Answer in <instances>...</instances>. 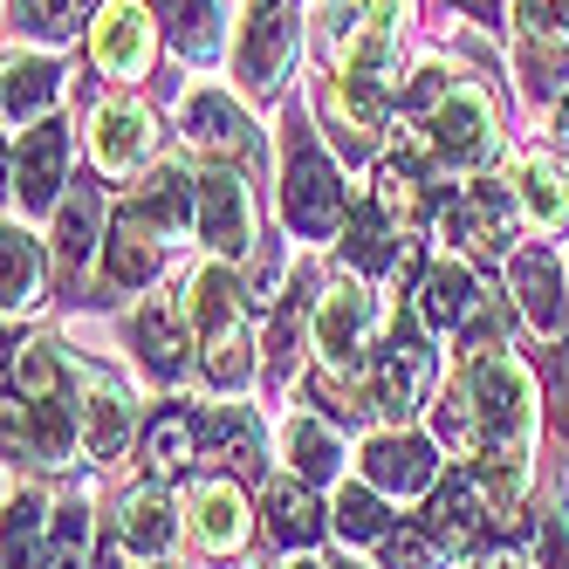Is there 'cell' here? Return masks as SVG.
<instances>
[{
  "mask_svg": "<svg viewBox=\"0 0 569 569\" xmlns=\"http://www.w3.org/2000/svg\"><path fill=\"white\" fill-rule=\"evenodd\" d=\"M186 528H192V542L207 549V556H233L240 542H248V495H240L233 480H199L192 495H186Z\"/></svg>",
  "mask_w": 569,
  "mask_h": 569,
  "instance_id": "d6986e66",
  "label": "cell"
},
{
  "mask_svg": "<svg viewBox=\"0 0 569 569\" xmlns=\"http://www.w3.org/2000/svg\"><path fill=\"white\" fill-rule=\"evenodd\" d=\"M432 432L473 467L495 528L521 521L528 495V439H536V378L508 350H467L453 385L432 405Z\"/></svg>",
  "mask_w": 569,
  "mask_h": 569,
  "instance_id": "6da1fadb",
  "label": "cell"
},
{
  "mask_svg": "<svg viewBox=\"0 0 569 569\" xmlns=\"http://www.w3.org/2000/svg\"><path fill=\"white\" fill-rule=\"evenodd\" d=\"M144 151H151V110L131 103V97H110V103L90 117V158H97V172L131 179V172L144 166Z\"/></svg>",
  "mask_w": 569,
  "mask_h": 569,
  "instance_id": "2e32d148",
  "label": "cell"
},
{
  "mask_svg": "<svg viewBox=\"0 0 569 569\" xmlns=\"http://www.w3.org/2000/svg\"><path fill=\"white\" fill-rule=\"evenodd\" d=\"M473 569H528V562H521L515 549H480V556H473Z\"/></svg>",
  "mask_w": 569,
  "mask_h": 569,
  "instance_id": "ab89813d",
  "label": "cell"
},
{
  "mask_svg": "<svg viewBox=\"0 0 569 569\" xmlns=\"http://www.w3.org/2000/svg\"><path fill=\"white\" fill-rule=\"evenodd\" d=\"M90 56L117 83H138L151 69V8L144 0H103L90 21Z\"/></svg>",
  "mask_w": 569,
  "mask_h": 569,
  "instance_id": "7c38bea8",
  "label": "cell"
},
{
  "mask_svg": "<svg viewBox=\"0 0 569 569\" xmlns=\"http://www.w3.org/2000/svg\"><path fill=\"white\" fill-rule=\"evenodd\" d=\"M309 343H316V363L322 371H337V378H363L371 371V357L385 350L378 343V302L357 289V281H337L330 296L316 302V316H309Z\"/></svg>",
  "mask_w": 569,
  "mask_h": 569,
  "instance_id": "277c9868",
  "label": "cell"
},
{
  "mask_svg": "<svg viewBox=\"0 0 569 569\" xmlns=\"http://www.w3.org/2000/svg\"><path fill=\"white\" fill-rule=\"evenodd\" d=\"M426 199H432L426 151H419V144H398V158H385V172H378V207H385L391 220H419Z\"/></svg>",
  "mask_w": 569,
  "mask_h": 569,
  "instance_id": "484cf974",
  "label": "cell"
},
{
  "mask_svg": "<svg viewBox=\"0 0 569 569\" xmlns=\"http://www.w3.org/2000/svg\"><path fill=\"white\" fill-rule=\"evenodd\" d=\"M296 62V8L289 0H248L240 14V42H233V69L254 97H274L281 76Z\"/></svg>",
  "mask_w": 569,
  "mask_h": 569,
  "instance_id": "52a82bcc",
  "label": "cell"
},
{
  "mask_svg": "<svg viewBox=\"0 0 569 569\" xmlns=\"http://www.w3.org/2000/svg\"><path fill=\"white\" fill-rule=\"evenodd\" d=\"M166 14H172V49L186 62H213L220 56V42H227L220 0H166Z\"/></svg>",
  "mask_w": 569,
  "mask_h": 569,
  "instance_id": "f546056e",
  "label": "cell"
},
{
  "mask_svg": "<svg viewBox=\"0 0 569 569\" xmlns=\"http://www.w3.org/2000/svg\"><path fill=\"white\" fill-rule=\"evenodd\" d=\"M179 495L166 480H144V487H131L124 501H117V515H110V542H117V556H138V562H166V549L179 542Z\"/></svg>",
  "mask_w": 569,
  "mask_h": 569,
  "instance_id": "9c48e42d",
  "label": "cell"
},
{
  "mask_svg": "<svg viewBox=\"0 0 569 569\" xmlns=\"http://www.w3.org/2000/svg\"><path fill=\"white\" fill-rule=\"evenodd\" d=\"M0 289H8V316H28L42 302V248L14 220H8V248H0Z\"/></svg>",
  "mask_w": 569,
  "mask_h": 569,
  "instance_id": "4dcf8cb0",
  "label": "cell"
},
{
  "mask_svg": "<svg viewBox=\"0 0 569 569\" xmlns=\"http://www.w3.org/2000/svg\"><path fill=\"white\" fill-rule=\"evenodd\" d=\"M536 562L542 569H569V515L562 508H549L542 528H536Z\"/></svg>",
  "mask_w": 569,
  "mask_h": 569,
  "instance_id": "74e56055",
  "label": "cell"
},
{
  "mask_svg": "<svg viewBox=\"0 0 569 569\" xmlns=\"http://www.w3.org/2000/svg\"><path fill=\"white\" fill-rule=\"evenodd\" d=\"M378 549H385V569H446V556L426 528H391Z\"/></svg>",
  "mask_w": 569,
  "mask_h": 569,
  "instance_id": "8d00e7d4",
  "label": "cell"
},
{
  "mask_svg": "<svg viewBox=\"0 0 569 569\" xmlns=\"http://www.w3.org/2000/svg\"><path fill=\"white\" fill-rule=\"evenodd\" d=\"M515 207L528 213L536 233H556L569 220V166H556L549 151H521L515 158Z\"/></svg>",
  "mask_w": 569,
  "mask_h": 569,
  "instance_id": "603a6c76",
  "label": "cell"
},
{
  "mask_svg": "<svg viewBox=\"0 0 569 569\" xmlns=\"http://www.w3.org/2000/svg\"><path fill=\"white\" fill-rule=\"evenodd\" d=\"M426 144L446 158V166H487V158L501 151V124H495V97H487L480 83H467V76H453V90H446L426 117Z\"/></svg>",
  "mask_w": 569,
  "mask_h": 569,
  "instance_id": "5b68a950",
  "label": "cell"
},
{
  "mask_svg": "<svg viewBox=\"0 0 569 569\" xmlns=\"http://www.w3.org/2000/svg\"><path fill=\"white\" fill-rule=\"evenodd\" d=\"M549 426L569 439V350H556V405H549Z\"/></svg>",
  "mask_w": 569,
  "mask_h": 569,
  "instance_id": "f35d334b",
  "label": "cell"
},
{
  "mask_svg": "<svg viewBox=\"0 0 569 569\" xmlns=\"http://www.w3.org/2000/svg\"><path fill=\"white\" fill-rule=\"evenodd\" d=\"M508 8H515L521 42H542V49L569 42V0H508Z\"/></svg>",
  "mask_w": 569,
  "mask_h": 569,
  "instance_id": "d590c367",
  "label": "cell"
},
{
  "mask_svg": "<svg viewBox=\"0 0 569 569\" xmlns=\"http://www.w3.org/2000/svg\"><path fill=\"white\" fill-rule=\"evenodd\" d=\"M357 460H363V480H371L378 495H398V501L426 495V487L439 480L432 446H426L419 432H405V426H391V432H378V439H363Z\"/></svg>",
  "mask_w": 569,
  "mask_h": 569,
  "instance_id": "4fadbf2b",
  "label": "cell"
},
{
  "mask_svg": "<svg viewBox=\"0 0 569 569\" xmlns=\"http://www.w3.org/2000/svg\"><path fill=\"white\" fill-rule=\"evenodd\" d=\"M199 460H227V467L261 460V426H254L248 405H220V412L199 426Z\"/></svg>",
  "mask_w": 569,
  "mask_h": 569,
  "instance_id": "83f0119b",
  "label": "cell"
},
{
  "mask_svg": "<svg viewBox=\"0 0 569 569\" xmlns=\"http://www.w3.org/2000/svg\"><path fill=\"white\" fill-rule=\"evenodd\" d=\"M138 426V398L131 385L103 371V363H76V453L83 460H110Z\"/></svg>",
  "mask_w": 569,
  "mask_h": 569,
  "instance_id": "8992f818",
  "label": "cell"
},
{
  "mask_svg": "<svg viewBox=\"0 0 569 569\" xmlns=\"http://www.w3.org/2000/svg\"><path fill=\"white\" fill-rule=\"evenodd\" d=\"M62 97V69L42 56H14L8 62V124H34L49 103Z\"/></svg>",
  "mask_w": 569,
  "mask_h": 569,
  "instance_id": "f1b7e54d",
  "label": "cell"
},
{
  "mask_svg": "<svg viewBox=\"0 0 569 569\" xmlns=\"http://www.w3.org/2000/svg\"><path fill=\"white\" fill-rule=\"evenodd\" d=\"M480 289H473V274L460 268V261H432L426 274H419V302H412V316H419V330H467V322L480 316Z\"/></svg>",
  "mask_w": 569,
  "mask_h": 569,
  "instance_id": "7402d4cb",
  "label": "cell"
},
{
  "mask_svg": "<svg viewBox=\"0 0 569 569\" xmlns=\"http://www.w3.org/2000/svg\"><path fill=\"white\" fill-rule=\"evenodd\" d=\"M192 330H199V378L207 391L233 398L254 385V337H248V316H240V289H233V268L227 261H207L192 274Z\"/></svg>",
  "mask_w": 569,
  "mask_h": 569,
  "instance_id": "7a4b0ae2",
  "label": "cell"
},
{
  "mask_svg": "<svg viewBox=\"0 0 569 569\" xmlns=\"http://www.w3.org/2000/svg\"><path fill=\"white\" fill-rule=\"evenodd\" d=\"M556 131H562V138H569V97H562V103H556Z\"/></svg>",
  "mask_w": 569,
  "mask_h": 569,
  "instance_id": "60d3db41",
  "label": "cell"
},
{
  "mask_svg": "<svg viewBox=\"0 0 569 569\" xmlns=\"http://www.w3.org/2000/svg\"><path fill=\"white\" fill-rule=\"evenodd\" d=\"M330 528H337L343 542H385L391 528H385L378 487H371V480H343V487H337V501H330Z\"/></svg>",
  "mask_w": 569,
  "mask_h": 569,
  "instance_id": "d6a6232c",
  "label": "cell"
},
{
  "mask_svg": "<svg viewBox=\"0 0 569 569\" xmlns=\"http://www.w3.org/2000/svg\"><path fill=\"white\" fill-rule=\"evenodd\" d=\"M281 569H316V562H309V556H296V562H281Z\"/></svg>",
  "mask_w": 569,
  "mask_h": 569,
  "instance_id": "b9f144b4",
  "label": "cell"
},
{
  "mask_svg": "<svg viewBox=\"0 0 569 569\" xmlns=\"http://www.w3.org/2000/svg\"><path fill=\"white\" fill-rule=\"evenodd\" d=\"M495 528V508H487V495H480V480H473V467H460L453 480H439V495H432V508H426V536L439 542V549H480V536Z\"/></svg>",
  "mask_w": 569,
  "mask_h": 569,
  "instance_id": "e0dca14e",
  "label": "cell"
},
{
  "mask_svg": "<svg viewBox=\"0 0 569 569\" xmlns=\"http://www.w3.org/2000/svg\"><path fill=\"white\" fill-rule=\"evenodd\" d=\"M337 569H363V562H337Z\"/></svg>",
  "mask_w": 569,
  "mask_h": 569,
  "instance_id": "7bdbcfd3",
  "label": "cell"
},
{
  "mask_svg": "<svg viewBox=\"0 0 569 569\" xmlns=\"http://www.w3.org/2000/svg\"><path fill=\"white\" fill-rule=\"evenodd\" d=\"M508 289L521 296V316L536 337H562V261L549 248H521L508 261Z\"/></svg>",
  "mask_w": 569,
  "mask_h": 569,
  "instance_id": "44dd1931",
  "label": "cell"
},
{
  "mask_svg": "<svg viewBox=\"0 0 569 569\" xmlns=\"http://www.w3.org/2000/svg\"><path fill=\"white\" fill-rule=\"evenodd\" d=\"M261 508H268V536L281 542V549H316L322 542V508H316V495H309V480H268V495H261Z\"/></svg>",
  "mask_w": 569,
  "mask_h": 569,
  "instance_id": "cb8c5ba5",
  "label": "cell"
},
{
  "mask_svg": "<svg viewBox=\"0 0 569 569\" xmlns=\"http://www.w3.org/2000/svg\"><path fill=\"white\" fill-rule=\"evenodd\" d=\"M426 385H432V350L419 337V316L405 322V330L391 322V337H385V350L371 363V412H385L391 426H405V419L419 412Z\"/></svg>",
  "mask_w": 569,
  "mask_h": 569,
  "instance_id": "ba28073f",
  "label": "cell"
},
{
  "mask_svg": "<svg viewBox=\"0 0 569 569\" xmlns=\"http://www.w3.org/2000/svg\"><path fill=\"white\" fill-rule=\"evenodd\" d=\"M14 199L21 213H49L56 207V186H69V124H56V117H42L21 144H14Z\"/></svg>",
  "mask_w": 569,
  "mask_h": 569,
  "instance_id": "9a60e30c",
  "label": "cell"
},
{
  "mask_svg": "<svg viewBox=\"0 0 569 569\" xmlns=\"http://www.w3.org/2000/svg\"><path fill=\"white\" fill-rule=\"evenodd\" d=\"M49 521H56V515H49V501H42V487H8V569H34Z\"/></svg>",
  "mask_w": 569,
  "mask_h": 569,
  "instance_id": "1f68e13d",
  "label": "cell"
},
{
  "mask_svg": "<svg viewBox=\"0 0 569 569\" xmlns=\"http://www.w3.org/2000/svg\"><path fill=\"white\" fill-rule=\"evenodd\" d=\"M131 343H138V363L158 378V385H179L186 357L199 350V330H192V309L179 296H144L138 316H131Z\"/></svg>",
  "mask_w": 569,
  "mask_h": 569,
  "instance_id": "30bf717a",
  "label": "cell"
},
{
  "mask_svg": "<svg viewBox=\"0 0 569 569\" xmlns=\"http://www.w3.org/2000/svg\"><path fill=\"white\" fill-rule=\"evenodd\" d=\"M281 446H289V460H296V480H337L343 473V439L316 412H296L281 426Z\"/></svg>",
  "mask_w": 569,
  "mask_h": 569,
  "instance_id": "d4e9b609",
  "label": "cell"
},
{
  "mask_svg": "<svg viewBox=\"0 0 569 569\" xmlns=\"http://www.w3.org/2000/svg\"><path fill=\"white\" fill-rule=\"evenodd\" d=\"M179 124H186V138L207 158H220V166H248V158H254V124L220 90H192L186 110H179Z\"/></svg>",
  "mask_w": 569,
  "mask_h": 569,
  "instance_id": "ac0fdd59",
  "label": "cell"
},
{
  "mask_svg": "<svg viewBox=\"0 0 569 569\" xmlns=\"http://www.w3.org/2000/svg\"><path fill=\"white\" fill-rule=\"evenodd\" d=\"M199 240L213 254H248L254 248V199H248V179L233 166H213L199 172Z\"/></svg>",
  "mask_w": 569,
  "mask_h": 569,
  "instance_id": "8fae6325",
  "label": "cell"
},
{
  "mask_svg": "<svg viewBox=\"0 0 569 569\" xmlns=\"http://www.w3.org/2000/svg\"><path fill=\"white\" fill-rule=\"evenodd\" d=\"M281 220H289L302 240H322V233H343L350 207H343V172L330 166L302 124H289V151H281Z\"/></svg>",
  "mask_w": 569,
  "mask_h": 569,
  "instance_id": "3957f363",
  "label": "cell"
},
{
  "mask_svg": "<svg viewBox=\"0 0 569 569\" xmlns=\"http://www.w3.org/2000/svg\"><path fill=\"white\" fill-rule=\"evenodd\" d=\"M97 220H103V192L97 186H69V199L56 207V261L76 274L90 261V248H97Z\"/></svg>",
  "mask_w": 569,
  "mask_h": 569,
  "instance_id": "4316f807",
  "label": "cell"
},
{
  "mask_svg": "<svg viewBox=\"0 0 569 569\" xmlns=\"http://www.w3.org/2000/svg\"><path fill=\"white\" fill-rule=\"evenodd\" d=\"M508 227H515V186H495V179H473L453 207H446V233L480 261H495L508 248Z\"/></svg>",
  "mask_w": 569,
  "mask_h": 569,
  "instance_id": "5bb4252c",
  "label": "cell"
},
{
  "mask_svg": "<svg viewBox=\"0 0 569 569\" xmlns=\"http://www.w3.org/2000/svg\"><path fill=\"white\" fill-rule=\"evenodd\" d=\"M166 248H172V233L166 227H151L131 199L117 207V227H110V254H103V274L117 281V289H144V281L166 268Z\"/></svg>",
  "mask_w": 569,
  "mask_h": 569,
  "instance_id": "ffe728a7",
  "label": "cell"
},
{
  "mask_svg": "<svg viewBox=\"0 0 569 569\" xmlns=\"http://www.w3.org/2000/svg\"><path fill=\"white\" fill-rule=\"evenodd\" d=\"M8 8H14V21H21L28 34L62 42L69 28H83V8H90V0H8Z\"/></svg>",
  "mask_w": 569,
  "mask_h": 569,
  "instance_id": "e575fe53",
  "label": "cell"
},
{
  "mask_svg": "<svg viewBox=\"0 0 569 569\" xmlns=\"http://www.w3.org/2000/svg\"><path fill=\"white\" fill-rule=\"evenodd\" d=\"M192 460H199V426L186 412H158L151 432H144V467H151V480H166V473H179Z\"/></svg>",
  "mask_w": 569,
  "mask_h": 569,
  "instance_id": "836d02e7",
  "label": "cell"
}]
</instances>
